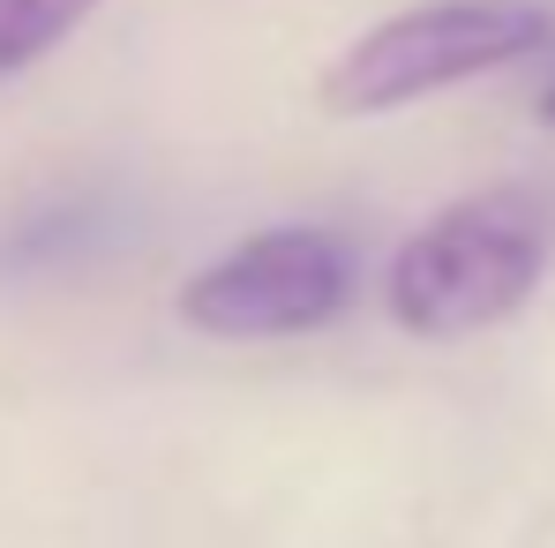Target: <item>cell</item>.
I'll list each match as a JSON object with an SVG mask.
<instances>
[{"instance_id":"obj_5","label":"cell","mask_w":555,"mask_h":548,"mask_svg":"<svg viewBox=\"0 0 555 548\" xmlns=\"http://www.w3.org/2000/svg\"><path fill=\"white\" fill-rule=\"evenodd\" d=\"M98 0H0V76L46 61L53 46H68L91 23Z\"/></svg>"},{"instance_id":"obj_3","label":"cell","mask_w":555,"mask_h":548,"mask_svg":"<svg viewBox=\"0 0 555 548\" xmlns=\"http://www.w3.org/2000/svg\"><path fill=\"white\" fill-rule=\"evenodd\" d=\"M353 248L331 226H271L181 285V323L203 339H300L353 308Z\"/></svg>"},{"instance_id":"obj_6","label":"cell","mask_w":555,"mask_h":548,"mask_svg":"<svg viewBox=\"0 0 555 548\" xmlns=\"http://www.w3.org/2000/svg\"><path fill=\"white\" fill-rule=\"evenodd\" d=\"M541 120H548V128H555V84H548V98H541Z\"/></svg>"},{"instance_id":"obj_2","label":"cell","mask_w":555,"mask_h":548,"mask_svg":"<svg viewBox=\"0 0 555 548\" xmlns=\"http://www.w3.org/2000/svg\"><path fill=\"white\" fill-rule=\"evenodd\" d=\"M555 15L533 0H428L405 15H383L361 30L331 68H323V113L361 120V113H398L413 98H436L451 84H473L488 68L526 61L533 46H548Z\"/></svg>"},{"instance_id":"obj_4","label":"cell","mask_w":555,"mask_h":548,"mask_svg":"<svg viewBox=\"0 0 555 548\" xmlns=\"http://www.w3.org/2000/svg\"><path fill=\"white\" fill-rule=\"evenodd\" d=\"M120 233V203L98 195V188H76V195H53L23 218L0 226V285L8 278H46V271H68L98 256L105 241Z\"/></svg>"},{"instance_id":"obj_1","label":"cell","mask_w":555,"mask_h":548,"mask_svg":"<svg viewBox=\"0 0 555 548\" xmlns=\"http://www.w3.org/2000/svg\"><path fill=\"white\" fill-rule=\"evenodd\" d=\"M555 256V211L533 188H488L436 211L383 278L390 323L413 339H465L533 301Z\"/></svg>"}]
</instances>
